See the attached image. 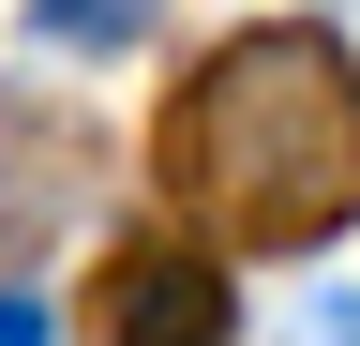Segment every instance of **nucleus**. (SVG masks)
Returning <instances> with one entry per match:
<instances>
[{"instance_id": "obj_1", "label": "nucleus", "mask_w": 360, "mask_h": 346, "mask_svg": "<svg viewBox=\"0 0 360 346\" xmlns=\"http://www.w3.org/2000/svg\"><path fill=\"white\" fill-rule=\"evenodd\" d=\"M165 196L195 211L210 241L315 256L360 211V61L330 30H300V16L225 30V46L180 75V106H165Z\"/></svg>"}, {"instance_id": "obj_3", "label": "nucleus", "mask_w": 360, "mask_h": 346, "mask_svg": "<svg viewBox=\"0 0 360 346\" xmlns=\"http://www.w3.org/2000/svg\"><path fill=\"white\" fill-rule=\"evenodd\" d=\"M30 30H45V46H135L150 0H30Z\"/></svg>"}, {"instance_id": "obj_4", "label": "nucleus", "mask_w": 360, "mask_h": 346, "mask_svg": "<svg viewBox=\"0 0 360 346\" xmlns=\"http://www.w3.org/2000/svg\"><path fill=\"white\" fill-rule=\"evenodd\" d=\"M300 346H360V301H315V316H300Z\"/></svg>"}, {"instance_id": "obj_2", "label": "nucleus", "mask_w": 360, "mask_h": 346, "mask_svg": "<svg viewBox=\"0 0 360 346\" xmlns=\"http://www.w3.org/2000/svg\"><path fill=\"white\" fill-rule=\"evenodd\" d=\"M105 346H225V256L210 241H120L105 256Z\"/></svg>"}]
</instances>
